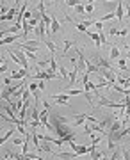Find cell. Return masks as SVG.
Masks as SVG:
<instances>
[{
	"mask_svg": "<svg viewBox=\"0 0 130 160\" xmlns=\"http://www.w3.org/2000/svg\"><path fill=\"white\" fill-rule=\"evenodd\" d=\"M50 123L54 125V132H55L59 137H62V139H64V142H68V141H73V139H75V134L70 130V128H71V126H70V119H66L64 116L52 114Z\"/></svg>",
	"mask_w": 130,
	"mask_h": 160,
	"instance_id": "cell-1",
	"label": "cell"
},
{
	"mask_svg": "<svg viewBox=\"0 0 130 160\" xmlns=\"http://www.w3.org/2000/svg\"><path fill=\"white\" fill-rule=\"evenodd\" d=\"M7 55H9L14 62H18L21 68H27V69H29V61H27V55H25L20 48H16V50H9V52H7Z\"/></svg>",
	"mask_w": 130,
	"mask_h": 160,
	"instance_id": "cell-2",
	"label": "cell"
},
{
	"mask_svg": "<svg viewBox=\"0 0 130 160\" xmlns=\"http://www.w3.org/2000/svg\"><path fill=\"white\" fill-rule=\"evenodd\" d=\"M30 78H37V80H52V78H57V73H50V69L46 71H37L34 77Z\"/></svg>",
	"mask_w": 130,
	"mask_h": 160,
	"instance_id": "cell-3",
	"label": "cell"
},
{
	"mask_svg": "<svg viewBox=\"0 0 130 160\" xmlns=\"http://www.w3.org/2000/svg\"><path fill=\"white\" fill-rule=\"evenodd\" d=\"M70 146H71V151H75L79 157H80V155H87V153L91 151V146H79V144H75L73 141L70 142Z\"/></svg>",
	"mask_w": 130,
	"mask_h": 160,
	"instance_id": "cell-4",
	"label": "cell"
},
{
	"mask_svg": "<svg viewBox=\"0 0 130 160\" xmlns=\"http://www.w3.org/2000/svg\"><path fill=\"white\" fill-rule=\"evenodd\" d=\"M29 75H30L29 69H27V68H21V69H18V71H12L11 78H12V80H23V78H27Z\"/></svg>",
	"mask_w": 130,
	"mask_h": 160,
	"instance_id": "cell-5",
	"label": "cell"
},
{
	"mask_svg": "<svg viewBox=\"0 0 130 160\" xmlns=\"http://www.w3.org/2000/svg\"><path fill=\"white\" fill-rule=\"evenodd\" d=\"M98 75H102L104 78H107L111 84H114L116 82V75L112 73V69H107V68H100V73Z\"/></svg>",
	"mask_w": 130,
	"mask_h": 160,
	"instance_id": "cell-6",
	"label": "cell"
},
{
	"mask_svg": "<svg viewBox=\"0 0 130 160\" xmlns=\"http://www.w3.org/2000/svg\"><path fill=\"white\" fill-rule=\"evenodd\" d=\"M68 98H70V94H68V93H64V94H54V96H52L54 103H59V105H70Z\"/></svg>",
	"mask_w": 130,
	"mask_h": 160,
	"instance_id": "cell-7",
	"label": "cell"
},
{
	"mask_svg": "<svg viewBox=\"0 0 130 160\" xmlns=\"http://www.w3.org/2000/svg\"><path fill=\"white\" fill-rule=\"evenodd\" d=\"M16 14H18V11H16V5H14V7H11L5 14H2V16H0V21H9V20H14V18H16Z\"/></svg>",
	"mask_w": 130,
	"mask_h": 160,
	"instance_id": "cell-8",
	"label": "cell"
},
{
	"mask_svg": "<svg viewBox=\"0 0 130 160\" xmlns=\"http://www.w3.org/2000/svg\"><path fill=\"white\" fill-rule=\"evenodd\" d=\"M16 48H20V50H21L27 57H30V59H36V57H37V53H36V52H32L30 48H27L23 43H18V45H16Z\"/></svg>",
	"mask_w": 130,
	"mask_h": 160,
	"instance_id": "cell-9",
	"label": "cell"
},
{
	"mask_svg": "<svg viewBox=\"0 0 130 160\" xmlns=\"http://www.w3.org/2000/svg\"><path fill=\"white\" fill-rule=\"evenodd\" d=\"M29 91L34 94V100H41V93H39V87H37L36 82H30L29 84Z\"/></svg>",
	"mask_w": 130,
	"mask_h": 160,
	"instance_id": "cell-10",
	"label": "cell"
},
{
	"mask_svg": "<svg viewBox=\"0 0 130 160\" xmlns=\"http://www.w3.org/2000/svg\"><path fill=\"white\" fill-rule=\"evenodd\" d=\"M77 75H79V68H77V64L73 66V69L70 71V77H68V80H70V85L73 87L75 85V82H77Z\"/></svg>",
	"mask_w": 130,
	"mask_h": 160,
	"instance_id": "cell-11",
	"label": "cell"
},
{
	"mask_svg": "<svg viewBox=\"0 0 130 160\" xmlns=\"http://www.w3.org/2000/svg\"><path fill=\"white\" fill-rule=\"evenodd\" d=\"M16 39H18V34H9V36L2 37V41H0V46H4V45H11V43H14Z\"/></svg>",
	"mask_w": 130,
	"mask_h": 160,
	"instance_id": "cell-12",
	"label": "cell"
},
{
	"mask_svg": "<svg viewBox=\"0 0 130 160\" xmlns=\"http://www.w3.org/2000/svg\"><path fill=\"white\" fill-rule=\"evenodd\" d=\"M87 36L95 41V46H96V48L102 46V39H100V34H98V32H89V30H87Z\"/></svg>",
	"mask_w": 130,
	"mask_h": 160,
	"instance_id": "cell-13",
	"label": "cell"
},
{
	"mask_svg": "<svg viewBox=\"0 0 130 160\" xmlns=\"http://www.w3.org/2000/svg\"><path fill=\"white\" fill-rule=\"evenodd\" d=\"M118 68H120V71L129 73L130 69L127 68V57H120V59H118Z\"/></svg>",
	"mask_w": 130,
	"mask_h": 160,
	"instance_id": "cell-14",
	"label": "cell"
},
{
	"mask_svg": "<svg viewBox=\"0 0 130 160\" xmlns=\"http://www.w3.org/2000/svg\"><path fill=\"white\" fill-rule=\"evenodd\" d=\"M59 28H61L59 21H57L55 18H52V25H50V34H57V32H59Z\"/></svg>",
	"mask_w": 130,
	"mask_h": 160,
	"instance_id": "cell-15",
	"label": "cell"
},
{
	"mask_svg": "<svg viewBox=\"0 0 130 160\" xmlns=\"http://www.w3.org/2000/svg\"><path fill=\"white\" fill-rule=\"evenodd\" d=\"M84 84V91H95V89H98V85H95L93 82H89V80H86V82H82Z\"/></svg>",
	"mask_w": 130,
	"mask_h": 160,
	"instance_id": "cell-16",
	"label": "cell"
},
{
	"mask_svg": "<svg viewBox=\"0 0 130 160\" xmlns=\"http://www.w3.org/2000/svg\"><path fill=\"white\" fill-rule=\"evenodd\" d=\"M55 157H59V159H77L79 155L75 151H71V153H57Z\"/></svg>",
	"mask_w": 130,
	"mask_h": 160,
	"instance_id": "cell-17",
	"label": "cell"
},
{
	"mask_svg": "<svg viewBox=\"0 0 130 160\" xmlns=\"http://www.w3.org/2000/svg\"><path fill=\"white\" fill-rule=\"evenodd\" d=\"M111 57L116 61V59H120V48L116 46V45H112V48H111Z\"/></svg>",
	"mask_w": 130,
	"mask_h": 160,
	"instance_id": "cell-18",
	"label": "cell"
},
{
	"mask_svg": "<svg viewBox=\"0 0 130 160\" xmlns=\"http://www.w3.org/2000/svg\"><path fill=\"white\" fill-rule=\"evenodd\" d=\"M41 153H52L50 141H45V144H41Z\"/></svg>",
	"mask_w": 130,
	"mask_h": 160,
	"instance_id": "cell-19",
	"label": "cell"
},
{
	"mask_svg": "<svg viewBox=\"0 0 130 160\" xmlns=\"http://www.w3.org/2000/svg\"><path fill=\"white\" fill-rule=\"evenodd\" d=\"M12 134H14V130L11 128V130H9V132H7L5 135H2V137H0V148H2V144H4V142H5L7 139H11V137H12Z\"/></svg>",
	"mask_w": 130,
	"mask_h": 160,
	"instance_id": "cell-20",
	"label": "cell"
},
{
	"mask_svg": "<svg viewBox=\"0 0 130 160\" xmlns=\"http://www.w3.org/2000/svg\"><path fill=\"white\" fill-rule=\"evenodd\" d=\"M45 45L48 46V50L52 52V57H54V55H55V52H57V46L54 45V41H45Z\"/></svg>",
	"mask_w": 130,
	"mask_h": 160,
	"instance_id": "cell-21",
	"label": "cell"
},
{
	"mask_svg": "<svg viewBox=\"0 0 130 160\" xmlns=\"http://www.w3.org/2000/svg\"><path fill=\"white\" fill-rule=\"evenodd\" d=\"M75 11H77V14H82V16H86V5H84V4H79V5H75Z\"/></svg>",
	"mask_w": 130,
	"mask_h": 160,
	"instance_id": "cell-22",
	"label": "cell"
},
{
	"mask_svg": "<svg viewBox=\"0 0 130 160\" xmlns=\"http://www.w3.org/2000/svg\"><path fill=\"white\" fill-rule=\"evenodd\" d=\"M71 45H73V41H70V39H66V41H64V50H62V55H64V57L68 55V50L71 48Z\"/></svg>",
	"mask_w": 130,
	"mask_h": 160,
	"instance_id": "cell-23",
	"label": "cell"
},
{
	"mask_svg": "<svg viewBox=\"0 0 130 160\" xmlns=\"http://www.w3.org/2000/svg\"><path fill=\"white\" fill-rule=\"evenodd\" d=\"M57 71V61L55 57H50V73H55Z\"/></svg>",
	"mask_w": 130,
	"mask_h": 160,
	"instance_id": "cell-24",
	"label": "cell"
},
{
	"mask_svg": "<svg viewBox=\"0 0 130 160\" xmlns=\"http://www.w3.org/2000/svg\"><path fill=\"white\" fill-rule=\"evenodd\" d=\"M112 18H116V12H107V14L102 16V21H107V20H112Z\"/></svg>",
	"mask_w": 130,
	"mask_h": 160,
	"instance_id": "cell-25",
	"label": "cell"
},
{
	"mask_svg": "<svg viewBox=\"0 0 130 160\" xmlns=\"http://www.w3.org/2000/svg\"><path fill=\"white\" fill-rule=\"evenodd\" d=\"M59 71H61V77H62V78H68V77H70V71H68L66 68H62V66H59Z\"/></svg>",
	"mask_w": 130,
	"mask_h": 160,
	"instance_id": "cell-26",
	"label": "cell"
},
{
	"mask_svg": "<svg viewBox=\"0 0 130 160\" xmlns=\"http://www.w3.org/2000/svg\"><path fill=\"white\" fill-rule=\"evenodd\" d=\"M95 12V7H93V4H86V14L89 16V14H93Z\"/></svg>",
	"mask_w": 130,
	"mask_h": 160,
	"instance_id": "cell-27",
	"label": "cell"
},
{
	"mask_svg": "<svg viewBox=\"0 0 130 160\" xmlns=\"http://www.w3.org/2000/svg\"><path fill=\"white\" fill-rule=\"evenodd\" d=\"M75 27L80 30V32H84V34H87V27L84 25V23H75Z\"/></svg>",
	"mask_w": 130,
	"mask_h": 160,
	"instance_id": "cell-28",
	"label": "cell"
},
{
	"mask_svg": "<svg viewBox=\"0 0 130 160\" xmlns=\"http://www.w3.org/2000/svg\"><path fill=\"white\" fill-rule=\"evenodd\" d=\"M66 93H68V94H70V96H77V94H80V93H82V91H80V89H73V87H71V89H68V91H66Z\"/></svg>",
	"mask_w": 130,
	"mask_h": 160,
	"instance_id": "cell-29",
	"label": "cell"
},
{
	"mask_svg": "<svg viewBox=\"0 0 130 160\" xmlns=\"http://www.w3.org/2000/svg\"><path fill=\"white\" fill-rule=\"evenodd\" d=\"M79 4H82V0H66V5H70V7H75Z\"/></svg>",
	"mask_w": 130,
	"mask_h": 160,
	"instance_id": "cell-30",
	"label": "cell"
},
{
	"mask_svg": "<svg viewBox=\"0 0 130 160\" xmlns=\"http://www.w3.org/2000/svg\"><path fill=\"white\" fill-rule=\"evenodd\" d=\"M109 34H111V36H120V30H118L116 27H111V28H109Z\"/></svg>",
	"mask_w": 130,
	"mask_h": 160,
	"instance_id": "cell-31",
	"label": "cell"
},
{
	"mask_svg": "<svg viewBox=\"0 0 130 160\" xmlns=\"http://www.w3.org/2000/svg\"><path fill=\"white\" fill-rule=\"evenodd\" d=\"M46 66H50V61H39L37 62V68H46Z\"/></svg>",
	"mask_w": 130,
	"mask_h": 160,
	"instance_id": "cell-32",
	"label": "cell"
},
{
	"mask_svg": "<svg viewBox=\"0 0 130 160\" xmlns=\"http://www.w3.org/2000/svg\"><path fill=\"white\" fill-rule=\"evenodd\" d=\"M12 144H14V146H21V144H23V139H18V137H14V139H12Z\"/></svg>",
	"mask_w": 130,
	"mask_h": 160,
	"instance_id": "cell-33",
	"label": "cell"
},
{
	"mask_svg": "<svg viewBox=\"0 0 130 160\" xmlns=\"http://www.w3.org/2000/svg\"><path fill=\"white\" fill-rule=\"evenodd\" d=\"M93 27H95V28H98V30H102V28H104V27H102V21H95V23H93Z\"/></svg>",
	"mask_w": 130,
	"mask_h": 160,
	"instance_id": "cell-34",
	"label": "cell"
},
{
	"mask_svg": "<svg viewBox=\"0 0 130 160\" xmlns=\"http://www.w3.org/2000/svg\"><path fill=\"white\" fill-rule=\"evenodd\" d=\"M127 34H129V28H121V30H120V36H121V37H125Z\"/></svg>",
	"mask_w": 130,
	"mask_h": 160,
	"instance_id": "cell-35",
	"label": "cell"
},
{
	"mask_svg": "<svg viewBox=\"0 0 130 160\" xmlns=\"http://www.w3.org/2000/svg\"><path fill=\"white\" fill-rule=\"evenodd\" d=\"M45 82H46V80H41V82L37 84V87H39V91H45Z\"/></svg>",
	"mask_w": 130,
	"mask_h": 160,
	"instance_id": "cell-36",
	"label": "cell"
},
{
	"mask_svg": "<svg viewBox=\"0 0 130 160\" xmlns=\"http://www.w3.org/2000/svg\"><path fill=\"white\" fill-rule=\"evenodd\" d=\"M7 71V64L4 62V64H0V73H5Z\"/></svg>",
	"mask_w": 130,
	"mask_h": 160,
	"instance_id": "cell-37",
	"label": "cell"
},
{
	"mask_svg": "<svg viewBox=\"0 0 130 160\" xmlns=\"http://www.w3.org/2000/svg\"><path fill=\"white\" fill-rule=\"evenodd\" d=\"M82 23H84V25H86V27H91V25H93V23H95V21H91V20H84V21H82Z\"/></svg>",
	"mask_w": 130,
	"mask_h": 160,
	"instance_id": "cell-38",
	"label": "cell"
},
{
	"mask_svg": "<svg viewBox=\"0 0 130 160\" xmlns=\"http://www.w3.org/2000/svg\"><path fill=\"white\" fill-rule=\"evenodd\" d=\"M11 82H12V78H9V77L4 78V84H5V85H11Z\"/></svg>",
	"mask_w": 130,
	"mask_h": 160,
	"instance_id": "cell-39",
	"label": "cell"
},
{
	"mask_svg": "<svg viewBox=\"0 0 130 160\" xmlns=\"http://www.w3.org/2000/svg\"><path fill=\"white\" fill-rule=\"evenodd\" d=\"M123 159H130V151H127V150H123Z\"/></svg>",
	"mask_w": 130,
	"mask_h": 160,
	"instance_id": "cell-40",
	"label": "cell"
},
{
	"mask_svg": "<svg viewBox=\"0 0 130 160\" xmlns=\"http://www.w3.org/2000/svg\"><path fill=\"white\" fill-rule=\"evenodd\" d=\"M2 37H5V30H0V39Z\"/></svg>",
	"mask_w": 130,
	"mask_h": 160,
	"instance_id": "cell-41",
	"label": "cell"
},
{
	"mask_svg": "<svg viewBox=\"0 0 130 160\" xmlns=\"http://www.w3.org/2000/svg\"><path fill=\"white\" fill-rule=\"evenodd\" d=\"M96 0H86V4H95Z\"/></svg>",
	"mask_w": 130,
	"mask_h": 160,
	"instance_id": "cell-42",
	"label": "cell"
},
{
	"mask_svg": "<svg viewBox=\"0 0 130 160\" xmlns=\"http://www.w3.org/2000/svg\"><path fill=\"white\" fill-rule=\"evenodd\" d=\"M14 2H16V7H18V5L21 4V0H14Z\"/></svg>",
	"mask_w": 130,
	"mask_h": 160,
	"instance_id": "cell-43",
	"label": "cell"
},
{
	"mask_svg": "<svg viewBox=\"0 0 130 160\" xmlns=\"http://www.w3.org/2000/svg\"><path fill=\"white\" fill-rule=\"evenodd\" d=\"M2 91H4V85H0V96H2Z\"/></svg>",
	"mask_w": 130,
	"mask_h": 160,
	"instance_id": "cell-44",
	"label": "cell"
}]
</instances>
